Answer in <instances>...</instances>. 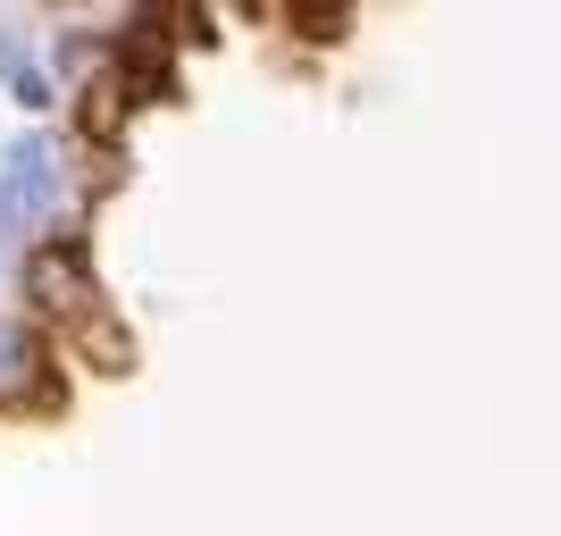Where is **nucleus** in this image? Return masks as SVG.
I'll return each instance as SVG.
<instances>
[{"label":"nucleus","mask_w":561,"mask_h":536,"mask_svg":"<svg viewBox=\"0 0 561 536\" xmlns=\"http://www.w3.org/2000/svg\"><path fill=\"white\" fill-rule=\"evenodd\" d=\"M25 285H34V303H43V310H84V303H93V285H84V269H76L68 243H50Z\"/></svg>","instance_id":"f257e3e1"}]
</instances>
